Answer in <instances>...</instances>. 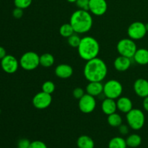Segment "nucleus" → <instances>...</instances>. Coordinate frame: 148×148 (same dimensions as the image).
I'll return each instance as SVG.
<instances>
[{"mask_svg":"<svg viewBox=\"0 0 148 148\" xmlns=\"http://www.w3.org/2000/svg\"><path fill=\"white\" fill-rule=\"evenodd\" d=\"M32 1L33 0H14V4L15 7L25 10L31 5Z\"/></svg>","mask_w":148,"mask_h":148,"instance_id":"obj_28","label":"nucleus"},{"mask_svg":"<svg viewBox=\"0 0 148 148\" xmlns=\"http://www.w3.org/2000/svg\"><path fill=\"white\" fill-rule=\"evenodd\" d=\"M117 110L124 114H127L133 108L132 101L128 97H119L116 101Z\"/></svg>","mask_w":148,"mask_h":148,"instance_id":"obj_16","label":"nucleus"},{"mask_svg":"<svg viewBox=\"0 0 148 148\" xmlns=\"http://www.w3.org/2000/svg\"><path fill=\"white\" fill-rule=\"evenodd\" d=\"M30 148H48L46 145L43 142L40 140H36V141L31 142Z\"/></svg>","mask_w":148,"mask_h":148,"instance_id":"obj_32","label":"nucleus"},{"mask_svg":"<svg viewBox=\"0 0 148 148\" xmlns=\"http://www.w3.org/2000/svg\"><path fill=\"white\" fill-rule=\"evenodd\" d=\"M55 59L51 53H45L40 56V65L43 67L49 68L53 65Z\"/></svg>","mask_w":148,"mask_h":148,"instance_id":"obj_21","label":"nucleus"},{"mask_svg":"<svg viewBox=\"0 0 148 148\" xmlns=\"http://www.w3.org/2000/svg\"><path fill=\"white\" fill-rule=\"evenodd\" d=\"M126 140L121 137H115L108 143V148H127Z\"/></svg>","mask_w":148,"mask_h":148,"instance_id":"obj_24","label":"nucleus"},{"mask_svg":"<svg viewBox=\"0 0 148 148\" xmlns=\"http://www.w3.org/2000/svg\"><path fill=\"white\" fill-rule=\"evenodd\" d=\"M119 128V132L121 133L122 135H126L129 133V127L128 126L125 125V124H121V126L118 127Z\"/></svg>","mask_w":148,"mask_h":148,"instance_id":"obj_34","label":"nucleus"},{"mask_svg":"<svg viewBox=\"0 0 148 148\" xmlns=\"http://www.w3.org/2000/svg\"><path fill=\"white\" fill-rule=\"evenodd\" d=\"M77 51L81 59L87 62L98 57L100 53V44L95 38L89 36H85L81 38Z\"/></svg>","mask_w":148,"mask_h":148,"instance_id":"obj_3","label":"nucleus"},{"mask_svg":"<svg viewBox=\"0 0 148 148\" xmlns=\"http://www.w3.org/2000/svg\"><path fill=\"white\" fill-rule=\"evenodd\" d=\"M123 92V86L119 81L110 79L103 85V94L106 98L118 99Z\"/></svg>","mask_w":148,"mask_h":148,"instance_id":"obj_6","label":"nucleus"},{"mask_svg":"<svg viewBox=\"0 0 148 148\" xmlns=\"http://www.w3.org/2000/svg\"><path fill=\"white\" fill-rule=\"evenodd\" d=\"M145 27H146V29H147V31H148V23L145 24Z\"/></svg>","mask_w":148,"mask_h":148,"instance_id":"obj_38","label":"nucleus"},{"mask_svg":"<svg viewBox=\"0 0 148 148\" xmlns=\"http://www.w3.org/2000/svg\"><path fill=\"white\" fill-rule=\"evenodd\" d=\"M89 3L90 0H77L76 1V4L78 8L88 11L89 10Z\"/></svg>","mask_w":148,"mask_h":148,"instance_id":"obj_29","label":"nucleus"},{"mask_svg":"<svg viewBox=\"0 0 148 148\" xmlns=\"http://www.w3.org/2000/svg\"><path fill=\"white\" fill-rule=\"evenodd\" d=\"M85 94V90L81 88H76L72 91V95H73L74 98L77 100L80 99Z\"/></svg>","mask_w":148,"mask_h":148,"instance_id":"obj_30","label":"nucleus"},{"mask_svg":"<svg viewBox=\"0 0 148 148\" xmlns=\"http://www.w3.org/2000/svg\"><path fill=\"white\" fill-rule=\"evenodd\" d=\"M55 89H56L55 84L51 81H46L42 85V91L50 95L53 93Z\"/></svg>","mask_w":148,"mask_h":148,"instance_id":"obj_27","label":"nucleus"},{"mask_svg":"<svg viewBox=\"0 0 148 148\" xmlns=\"http://www.w3.org/2000/svg\"><path fill=\"white\" fill-rule=\"evenodd\" d=\"M86 92L94 97L103 93V85L102 82H89L86 87Z\"/></svg>","mask_w":148,"mask_h":148,"instance_id":"obj_18","label":"nucleus"},{"mask_svg":"<svg viewBox=\"0 0 148 148\" xmlns=\"http://www.w3.org/2000/svg\"><path fill=\"white\" fill-rule=\"evenodd\" d=\"M108 10L106 0H90L88 11L95 16H102Z\"/></svg>","mask_w":148,"mask_h":148,"instance_id":"obj_11","label":"nucleus"},{"mask_svg":"<svg viewBox=\"0 0 148 148\" xmlns=\"http://www.w3.org/2000/svg\"><path fill=\"white\" fill-rule=\"evenodd\" d=\"M40 65V56L34 51H27L22 55L20 66L26 71H33Z\"/></svg>","mask_w":148,"mask_h":148,"instance_id":"obj_5","label":"nucleus"},{"mask_svg":"<svg viewBox=\"0 0 148 148\" xmlns=\"http://www.w3.org/2000/svg\"><path fill=\"white\" fill-rule=\"evenodd\" d=\"M127 147L135 148L139 147L142 143V138L140 135L137 134H132L128 136L126 140Z\"/></svg>","mask_w":148,"mask_h":148,"instance_id":"obj_23","label":"nucleus"},{"mask_svg":"<svg viewBox=\"0 0 148 148\" xmlns=\"http://www.w3.org/2000/svg\"><path fill=\"white\" fill-rule=\"evenodd\" d=\"M147 32L145 24L140 21H136L131 23L127 29V34L129 38L134 40L143 39L146 36Z\"/></svg>","mask_w":148,"mask_h":148,"instance_id":"obj_8","label":"nucleus"},{"mask_svg":"<svg viewBox=\"0 0 148 148\" xmlns=\"http://www.w3.org/2000/svg\"><path fill=\"white\" fill-rule=\"evenodd\" d=\"M96 100L95 97L85 93L80 99L79 100L78 106L81 112L83 114H90L93 112L96 108Z\"/></svg>","mask_w":148,"mask_h":148,"instance_id":"obj_9","label":"nucleus"},{"mask_svg":"<svg viewBox=\"0 0 148 148\" xmlns=\"http://www.w3.org/2000/svg\"><path fill=\"white\" fill-rule=\"evenodd\" d=\"M81 41V38L79 37V35L77 33H74L71 36H69L67 38V43L72 48H77L79 46V43Z\"/></svg>","mask_w":148,"mask_h":148,"instance_id":"obj_26","label":"nucleus"},{"mask_svg":"<svg viewBox=\"0 0 148 148\" xmlns=\"http://www.w3.org/2000/svg\"><path fill=\"white\" fill-rule=\"evenodd\" d=\"M66 1L69 3H76V1H77V0H66Z\"/></svg>","mask_w":148,"mask_h":148,"instance_id":"obj_37","label":"nucleus"},{"mask_svg":"<svg viewBox=\"0 0 148 148\" xmlns=\"http://www.w3.org/2000/svg\"><path fill=\"white\" fill-rule=\"evenodd\" d=\"M1 65L4 72L8 74H13L18 69L20 62L12 55H6L5 57L1 59Z\"/></svg>","mask_w":148,"mask_h":148,"instance_id":"obj_12","label":"nucleus"},{"mask_svg":"<svg viewBox=\"0 0 148 148\" xmlns=\"http://www.w3.org/2000/svg\"><path fill=\"white\" fill-rule=\"evenodd\" d=\"M69 23L73 27L75 33L84 34L91 30L93 20L89 11L79 9L72 14Z\"/></svg>","mask_w":148,"mask_h":148,"instance_id":"obj_2","label":"nucleus"},{"mask_svg":"<svg viewBox=\"0 0 148 148\" xmlns=\"http://www.w3.org/2000/svg\"><path fill=\"white\" fill-rule=\"evenodd\" d=\"M77 145L78 148H94L95 143L89 136L82 135L78 137Z\"/></svg>","mask_w":148,"mask_h":148,"instance_id":"obj_20","label":"nucleus"},{"mask_svg":"<svg viewBox=\"0 0 148 148\" xmlns=\"http://www.w3.org/2000/svg\"><path fill=\"white\" fill-rule=\"evenodd\" d=\"M6 50L2 47L0 46V59H2L3 58L6 56Z\"/></svg>","mask_w":148,"mask_h":148,"instance_id":"obj_36","label":"nucleus"},{"mask_svg":"<svg viewBox=\"0 0 148 148\" xmlns=\"http://www.w3.org/2000/svg\"><path fill=\"white\" fill-rule=\"evenodd\" d=\"M143 106L144 109L148 112V96L144 98V100H143Z\"/></svg>","mask_w":148,"mask_h":148,"instance_id":"obj_35","label":"nucleus"},{"mask_svg":"<svg viewBox=\"0 0 148 148\" xmlns=\"http://www.w3.org/2000/svg\"><path fill=\"white\" fill-rule=\"evenodd\" d=\"M127 121L128 126L134 130H140L144 127L145 116L142 110L132 108L127 114Z\"/></svg>","mask_w":148,"mask_h":148,"instance_id":"obj_4","label":"nucleus"},{"mask_svg":"<svg viewBox=\"0 0 148 148\" xmlns=\"http://www.w3.org/2000/svg\"><path fill=\"white\" fill-rule=\"evenodd\" d=\"M108 67L103 59L96 57L87 61L83 75L88 82H102L107 76Z\"/></svg>","mask_w":148,"mask_h":148,"instance_id":"obj_1","label":"nucleus"},{"mask_svg":"<svg viewBox=\"0 0 148 148\" xmlns=\"http://www.w3.org/2000/svg\"><path fill=\"white\" fill-rule=\"evenodd\" d=\"M101 110L107 116L116 113L117 110L116 101L114 99L106 98L101 103Z\"/></svg>","mask_w":148,"mask_h":148,"instance_id":"obj_17","label":"nucleus"},{"mask_svg":"<svg viewBox=\"0 0 148 148\" xmlns=\"http://www.w3.org/2000/svg\"><path fill=\"white\" fill-rule=\"evenodd\" d=\"M133 59L136 63L140 65L148 64V50L144 48L137 49Z\"/></svg>","mask_w":148,"mask_h":148,"instance_id":"obj_19","label":"nucleus"},{"mask_svg":"<svg viewBox=\"0 0 148 148\" xmlns=\"http://www.w3.org/2000/svg\"><path fill=\"white\" fill-rule=\"evenodd\" d=\"M55 75L61 79H68L73 75V68L66 64H61L55 68Z\"/></svg>","mask_w":148,"mask_h":148,"instance_id":"obj_14","label":"nucleus"},{"mask_svg":"<svg viewBox=\"0 0 148 148\" xmlns=\"http://www.w3.org/2000/svg\"><path fill=\"white\" fill-rule=\"evenodd\" d=\"M107 121L111 127H119L122 124L123 119L120 114H117V113H114V114L108 116Z\"/></svg>","mask_w":148,"mask_h":148,"instance_id":"obj_22","label":"nucleus"},{"mask_svg":"<svg viewBox=\"0 0 148 148\" xmlns=\"http://www.w3.org/2000/svg\"><path fill=\"white\" fill-rule=\"evenodd\" d=\"M33 106L38 110H43L49 108L52 103L51 95L48 94L46 92H39L34 95L33 98Z\"/></svg>","mask_w":148,"mask_h":148,"instance_id":"obj_10","label":"nucleus"},{"mask_svg":"<svg viewBox=\"0 0 148 148\" xmlns=\"http://www.w3.org/2000/svg\"><path fill=\"white\" fill-rule=\"evenodd\" d=\"M131 59L126 56H119L114 60V66L119 72H125L131 66Z\"/></svg>","mask_w":148,"mask_h":148,"instance_id":"obj_15","label":"nucleus"},{"mask_svg":"<svg viewBox=\"0 0 148 148\" xmlns=\"http://www.w3.org/2000/svg\"><path fill=\"white\" fill-rule=\"evenodd\" d=\"M134 90L137 96L140 98H145L148 96V81L144 78H139L136 79L134 83Z\"/></svg>","mask_w":148,"mask_h":148,"instance_id":"obj_13","label":"nucleus"},{"mask_svg":"<svg viewBox=\"0 0 148 148\" xmlns=\"http://www.w3.org/2000/svg\"><path fill=\"white\" fill-rule=\"evenodd\" d=\"M59 33L62 37L68 38L69 36L75 33V30L70 23H64L61 25L60 28H59Z\"/></svg>","mask_w":148,"mask_h":148,"instance_id":"obj_25","label":"nucleus"},{"mask_svg":"<svg viewBox=\"0 0 148 148\" xmlns=\"http://www.w3.org/2000/svg\"><path fill=\"white\" fill-rule=\"evenodd\" d=\"M31 142L26 138L20 139L17 143V148H30Z\"/></svg>","mask_w":148,"mask_h":148,"instance_id":"obj_31","label":"nucleus"},{"mask_svg":"<svg viewBox=\"0 0 148 148\" xmlns=\"http://www.w3.org/2000/svg\"><path fill=\"white\" fill-rule=\"evenodd\" d=\"M116 49L120 56L132 59L137 50V48L134 40L129 38L121 39L117 43Z\"/></svg>","mask_w":148,"mask_h":148,"instance_id":"obj_7","label":"nucleus"},{"mask_svg":"<svg viewBox=\"0 0 148 148\" xmlns=\"http://www.w3.org/2000/svg\"><path fill=\"white\" fill-rule=\"evenodd\" d=\"M12 15L14 16V18H21L23 15V9L18 8V7H15V9L12 12Z\"/></svg>","mask_w":148,"mask_h":148,"instance_id":"obj_33","label":"nucleus"}]
</instances>
